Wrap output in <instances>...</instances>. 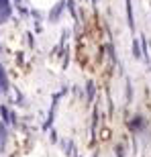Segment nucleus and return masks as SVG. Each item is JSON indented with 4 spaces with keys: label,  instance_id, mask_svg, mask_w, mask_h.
Segmentation results:
<instances>
[{
    "label": "nucleus",
    "instance_id": "obj_1",
    "mask_svg": "<svg viewBox=\"0 0 151 157\" xmlns=\"http://www.w3.org/2000/svg\"><path fill=\"white\" fill-rule=\"evenodd\" d=\"M0 17H2V21H6V18L10 17V6H8V0H0Z\"/></svg>",
    "mask_w": 151,
    "mask_h": 157
},
{
    "label": "nucleus",
    "instance_id": "obj_2",
    "mask_svg": "<svg viewBox=\"0 0 151 157\" xmlns=\"http://www.w3.org/2000/svg\"><path fill=\"white\" fill-rule=\"evenodd\" d=\"M0 88H2V90L8 88V82H6V76H4V71H2V67H0Z\"/></svg>",
    "mask_w": 151,
    "mask_h": 157
}]
</instances>
